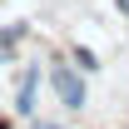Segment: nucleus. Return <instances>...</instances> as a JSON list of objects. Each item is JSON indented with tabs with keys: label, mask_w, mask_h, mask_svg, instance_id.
<instances>
[{
	"label": "nucleus",
	"mask_w": 129,
	"mask_h": 129,
	"mask_svg": "<svg viewBox=\"0 0 129 129\" xmlns=\"http://www.w3.org/2000/svg\"><path fill=\"white\" fill-rule=\"evenodd\" d=\"M50 89H55V99H60L70 114H80L84 104H89V84H84V70L70 60H55L50 64Z\"/></svg>",
	"instance_id": "1"
},
{
	"label": "nucleus",
	"mask_w": 129,
	"mask_h": 129,
	"mask_svg": "<svg viewBox=\"0 0 129 129\" xmlns=\"http://www.w3.org/2000/svg\"><path fill=\"white\" fill-rule=\"evenodd\" d=\"M35 94H40V64H25V75L15 80V109L35 119Z\"/></svg>",
	"instance_id": "2"
},
{
	"label": "nucleus",
	"mask_w": 129,
	"mask_h": 129,
	"mask_svg": "<svg viewBox=\"0 0 129 129\" xmlns=\"http://www.w3.org/2000/svg\"><path fill=\"white\" fill-rule=\"evenodd\" d=\"M30 35V25L20 20V25H0V64H10L15 60V50H20V40Z\"/></svg>",
	"instance_id": "3"
},
{
	"label": "nucleus",
	"mask_w": 129,
	"mask_h": 129,
	"mask_svg": "<svg viewBox=\"0 0 129 129\" xmlns=\"http://www.w3.org/2000/svg\"><path fill=\"white\" fill-rule=\"evenodd\" d=\"M70 60L80 64L84 75H94V70H99V55H94V50H89V45H75V50H70Z\"/></svg>",
	"instance_id": "4"
},
{
	"label": "nucleus",
	"mask_w": 129,
	"mask_h": 129,
	"mask_svg": "<svg viewBox=\"0 0 129 129\" xmlns=\"http://www.w3.org/2000/svg\"><path fill=\"white\" fill-rule=\"evenodd\" d=\"M30 129H64L60 119H30Z\"/></svg>",
	"instance_id": "5"
},
{
	"label": "nucleus",
	"mask_w": 129,
	"mask_h": 129,
	"mask_svg": "<svg viewBox=\"0 0 129 129\" xmlns=\"http://www.w3.org/2000/svg\"><path fill=\"white\" fill-rule=\"evenodd\" d=\"M114 5H119V10H124V15H129V0H114Z\"/></svg>",
	"instance_id": "6"
}]
</instances>
